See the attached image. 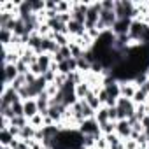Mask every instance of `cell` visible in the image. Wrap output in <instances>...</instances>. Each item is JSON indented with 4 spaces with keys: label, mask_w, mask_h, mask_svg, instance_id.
Segmentation results:
<instances>
[{
    "label": "cell",
    "mask_w": 149,
    "mask_h": 149,
    "mask_svg": "<svg viewBox=\"0 0 149 149\" xmlns=\"http://www.w3.org/2000/svg\"><path fill=\"white\" fill-rule=\"evenodd\" d=\"M116 109H118V114H119V119H118V121H121V119H130V118H133V116H135V111H137V105L133 104V100L121 97V98L118 100V104H116Z\"/></svg>",
    "instance_id": "6da1fadb"
},
{
    "label": "cell",
    "mask_w": 149,
    "mask_h": 149,
    "mask_svg": "<svg viewBox=\"0 0 149 149\" xmlns=\"http://www.w3.org/2000/svg\"><path fill=\"white\" fill-rule=\"evenodd\" d=\"M84 137H102V130H100V123L95 119V118H90V119H84L81 125H79V128H77Z\"/></svg>",
    "instance_id": "7a4b0ae2"
},
{
    "label": "cell",
    "mask_w": 149,
    "mask_h": 149,
    "mask_svg": "<svg viewBox=\"0 0 149 149\" xmlns=\"http://www.w3.org/2000/svg\"><path fill=\"white\" fill-rule=\"evenodd\" d=\"M18 100H21V98H19V93L14 88H11V86L2 88V97H0V105L2 107H11Z\"/></svg>",
    "instance_id": "3957f363"
},
{
    "label": "cell",
    "mask_w": 149,
    "mask_h": 149,
    "mask_svg": "<svg viewBox=\"0 0 149 149\" xmlns=\"http://www.w3.org/2000/svg\"><path fill=\"white\" fill-rule=\"evenodd\" d=\"M18 77H19V72H18L16 65H13V63L4 65V84H2V88L11 86V84H13Z\"/></svg>",
    "instance_id": "277c9868"
},
{
    "label": "cell",
    "mask_w": 149,
    "mask_h": 149,
    "mask_svg": "<svg viewBox=\"0 0 149 149\" xmlns=\"http://www.w3.org/2000/svg\"><path fill=\"white\" fill-rule=\"evenodd\" d=\"M132 132H133V128H132V125H130L128 119L116 121V132H114V133H116L121 140H128V139L132 137Z\"/></svg>",
    "instance_id": "5b68a950"
},
{
    "label": "cell",
    "mask_w": 149,
    "mask_h": 149,
    "mask_svg": "<svg viewBox=\"0 0 149 149\" xmlns=\"http://www.w3.org/2000/svg\"><path fill=\"white\" fill-rule=\"evenodd\" d=\"M67 30H68V35H70L72 39H77V37L86 35V26H84L83 23L74 21V19H70V21L67 23Z\"/></svg>",
    "instance_id": "8992f818"
},
{
    "label": "cell",
    "mask_w": 149,
    "mask_h": 149,
    "mask_svg": "<svg viewBox=\"0 0 149 149\" xmlns=\"http://www.w3.org/2000/svg\"><path fill=\"white\" fill-rule=\"evenodd\" d=\"M132 21H133V19H118V21H116V25L112 26V33H114L116 37L128 35L130 26H132Z\"/></svg>",
    "instance_id": "52a82bcc"
},
{
    "label": "cell",
    "mask_w": 149,
    "mask_h": 149,
    "mask_svg": "<svg viewBox=\"0 0 149 149\" xmlns=\"http://www.w3.org/2000/svg\"><path fill=\"white\" fill-rule=\"evenodd\" d=\"M37 107H39V112L42 114V116H47V112H49V107H51V97L44 91V93H40L37 98Z\"/></svg>",
    "instance_id": "ba28073f"
},
{
    "label": "cell",
    "mask_w": 149,
    "mask_h": 149,
    "mask_svg": "<svg viewBox=\"0 0 149 149\" xmlns=\"http://www.w3.org/2000/svg\"><path fill=\"white\" fill-rule=\"evenodd\" d=\"M23 109H25V116H26L28 119H32L33 116L40 114V112H39V107H37V100H35V98L23 100Z\"/></svg>",
    "instance_id": "9c48e42d"
},
{
    "label": "cell",
    "mask_w": 149,
    "mask_h": 149,
    "mask_svg": "<svg viewBox=\"0 0 149 149\" xmlns=\"http://www.w3.org/2000/svg\"><path fill=\"white\" fill-rule=\"evenodd\" d=\"M137 88H139V86H137L133 81H123V83H121V97L133 100V95H135Z\"/></svg>",
    "instance_id": "30bf717a"
},
{
    "label": "cell",
    "mask_w": 149,
    "mask_h": 149,
    "mask_svg": "<svg viewBox=\"0 0 149 149\" xmlns=\"http://www.w3.org/2000/svg\"><path fill=\"white\" fill-rule=\"evenodd\" d=\"M53 54H47V53H42V54H37V63H39V67L44 70V74L51 68V65H53Z\"/></svg>",
    "instance_id": "8fae6325"
},
{
    "label": "cell",
    "mask_w": 149,
    "mask_h": 149,
    "mask_svg": "<svg viewBox=\"0 0 149 149\" xmlns=\"http://www.w3.org/2000/svg\"><path fill=\"white\" fill-rule=\"evenodd\" d=\"M13 39H14L13 30H9V28H0V42H2V47H11Z\"/></svg>",
    "instance_id": "7c38bea8"
},
{
    "label": "cell",
    "mask_w": 149,
    "mask_h": 149,
    "mask_svg": "<svg viewBox=\"0 0 149 149\" xmlns=\"http://www.w3.org/2000/svg\"><path fill=\"white\" fill-rule=\"evenodd\" d=\"M76 97H77V100H84L86 98V95L91 91V86L86 83V81H83V83H79V84H76Z\"/></svg>",
    "instance_id": "4fadbf2b"
},
{
    "label": "cell",
    "mask_w": 149,
    "mask_h": 149,
    "mask_svg": "<svg viewBox=\"0 0 149 149\" xmlns=\"http://www.w3.org/2000/svg\"><path fill=\"white\" fill-rule=\"evenodd\" d=\"M84 102H86V104H88V105H90V107H91V109L95 111V112H97V111H98V109L102 107V104H100V100H98V95H97V93H95L93 90H91V91H90V93L86 95Z\"/></svg>",
    "instance_id": "5bb4252c"
},
{
    "label": "cell",
    "mask_w": 149,
    "mask_h": 149,
    "mask_svg": "<svg viewBox=\"0 0 149 149\" xmlns=\"http://www.w3.org/2000/svg\"><path fill=\"white\" fill-rule=\"evenodd\" d=\"M35 135H37V128H33L30 123L26 126H23L19 132V139H23V140H32V139H35Z\"/></svg>",
    "instance_id": "9a60e30c"
},
{
    "label": "cell",
    "mask_w": 149,
    "mask_h": 149,
    "mask_svg": "<svg viewBox=\"0 0 149 149\" xmlns=\"http://www.w3.org/2000/svg\"><path fill=\"white\" fill-rule=\"evenodd\" d=\"M147 98H149L147 91H146L144 88H137V91H135V95H133V104H135V105L147 104Z\"/></svg>",
    "instance_id": "2e32d148"
},
{
    "label": "cell",
    "mask_w": 149,
    "mask_h": 149,
    "mask_svg": "<svg viewBox=\"0 0 149 149\" xmlns=\"http://www.w3.org/2000/svg\"><path fill=\"white\" fill-rule=\"evenodd\" d=\"M95 119H97L100 125H104V123L111 121V118H109V107H107V105H102V107L95 112Z\"/></svg>",
    "instance_id": "e0dca14e"
},
{
    "label": "cell",
    "mask_w": 149,
    "mask_h": 149,
    "mask_svg": "<svg viewBox=\"0 0 149 149\" xmlns=\"http://www.w3.org/2000/svg\"><path fill=\"white\" fill-rule=\"evenodd\" d=\"M14 135L6 128V130H0V146H11L14 142Z\"/></svg>",
    "instance_id": "ac0fdd59"
},
{
    "label": "cell",
    "mask_w": 149,
    "mask_h": 149,
    "mask_svg": "<svg viewBox=\"0 0 149 149\" xmlns=\"http://www.w3.org/2000/svg\"><path fill=\"white\" fill-rule=\"evenodd\" d=\"M11 125L13 126H18V128H23L28 125V118L26 116H13L11 118Z\"/></svg>",
    "instance_id": "d6986e66"
},
{
    "label": "cell",
    "mask_w": 149,
    "mask_h": 149,
    "mask_svg": "<svg viewBox=\"0 0 149 149\" xmlns=\"http://www.w3.org/2000/svg\"><path fill=\"white\" fill-rule=\"evenodd\" d=\"M100 130H102V135H111L116 132V121H107L104 125H100Z\"/></svg>",
    "instance_id": "ffe728a7"
},
{
    "label": "cell",
    "mask_w": 149,
    "mask_h": 149,
    "mask_svg": "<svg viewBox=\"0 0 149 149\" xmlns=\"http://www.w3.org/2000/svg\"><path fill=\"white\" fill-rule=\"evenodd\" d=\"M28 123H30L33 128H37V130H40V128H44V126H46V125H44V116H42V114L33 116L32 119H28Z\"/></svg>",
    "instance_id": "44dd1931"
},
{
    "label": "cell",
    "mask_w": 149,
    "mask_h": 149,
    "mask_svg": "<svg viewBox=\"0 0 149 149\" xmlns=\"http://www.w3.org/2000/svg\"><path fill=\"white\" fill-rule=\"evenodd\" d=\"M13 109V116H25V109H23V100H18L11 105Z\"/></svg>",
    "instance_id": "7402d4cb"
},
{
    "label": "cell",
    "mask_w": 149,
    "mask_h": 149,
    "mask_svg": "<svg viewBox=\"0 0 149 149\" xmlns=\"http://www.w3.org/2000/svg\"><path fill=\"white\" fill-rule=\"evenodd\" d=\"M9 147H13V149H30L28 140H23V139H14V142Z\"/></svg>",
    "instance_id": "603a6c76"
},
{
    "label": "cell",
    "mask_w": 149,
    "mask_h": 149,
    "mask_svg": "<svg viewBox=\"0 0 149 149\" xmlns=\"http://www.w3.org/2000/svg\"><path fill=\"white\" fill-rule=\"evenodd\" d=\"M123 146H125V149H139V142H137V140H133V139L123 140Z\"/></svg>",
    "instance_id": "cb8c5ba5"
},
{
    "label": "cell",
    "mask_w": 149,
    "mask_h": 149,
    "mask_svg": "<svg viewBox=\"0 0 149 149\" xmlns=\"http://www.w3.org/2000/svg\"><path fill=\"white\" fill-rule=\"evenodd\" d=\"M109 118H111V121H118L119 119V114H118L116 107H109Z\"/></svg>",
    "instance_id": "d4e9b609"
},
{
    "label": "cell",
    "mask_w": 149,
    "mask_h": 149,
    "mask_svg": "<svg viewBox=\"0 0 149 149\" xmlns=\"http://www.w3.org/2000/svg\"><path fill=\"white\" fill-rule=\"evenodd\" d=\"M140 88H144V90L147 91V95H149V79H147V81H146V83H144V84H142Z\"/></svg>",
    "instance_id": "484cf974"
},
{
    "label": "cell",
    "mask_w": 149,
    "mask_h": 149,
    "mask_svg": "<svg viewBox=\"0 0 149 149\" xmlns=\"http://www.w3.org/2000/svg\"><path fill=\"white\" fill-rule=\"evenodd\" d=\"M0 149H13V147H9V146H0Z\"/></svg>",
    "instance_id": "4316f807"
},
{
    "label": "cell",
    "mask_w": 149,
    "mask_h": 149,
    "mask_svg": "<svg viewBox=\"0 0 149 149\" xmlns=\"http://www.w3.org/2000/svg\"><path fill=\"white\" fill-rule=\"evenodd\" d=\"M139 149H146V147H140V146H139Z\"/></svg>",
    "instance_id": "83f0119b"
},
{
    "label": "cell",
    "mask_w": 149,
    "mask_h": 149,
    "mask_svg": "<svg viewBox=\"0 0 149 149\" xmlns=\"http://www.w3.org/2000/svg\"><path fill=\"white\" fill-rule=\"evenodd\" d=\"M147 105H149V98H147Z\"/></svg>",
    "instance_id": "f1b7e54d"
},
{
    "label": "cell",
    "mask_w": 149,
    "mask_h": 149,
    "mask_svg": "<svg viewBox=\"0 0 149 149\" xmlns=\"http://www.w3.org/2000/svg\"><path fill=\"white\" fill-rule=\"evenodd\" d=\"M146 149H149V146H147V147H146Z\"/></svg>",
    "instance_id": "f546056e"
}]
</instances>
